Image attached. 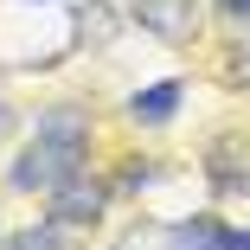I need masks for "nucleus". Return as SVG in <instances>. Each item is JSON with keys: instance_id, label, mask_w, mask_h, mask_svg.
<instances>
[{"instance_id": "1", "label": "nucleus", "mask_w": 250, "mask_h": 250, "mask_svg": "<svg viewBox=\"0 0 250 250\" xmlns=\"http://www.w3.org/2000/svg\"><path fill=\"white\" fill-rule=\"evenodd\" d=\"M83 167V147H52V141H32L26 154L13 161V192H58L64 180H77Z\"/></svg>"}, {"instance_id": "2", "label": "nucleus", "mask_w": 250, "mask_h": 250, "mask_svg": "<svg viewBox=\"0 0 250 250\" xmlns=\"http://www.w3.org/2000/svg\"><path fill=\"white\" fill-rule=\"evenodd\" d=\"M128 13L154 39H167V45H180V39L199 32V0H128Z\"/></svg>"}, {"instance_id": "3", "label": "nucleus", "mask_w": 250, "mask_h": 250, "mask_svg": "<svg viewBox=\"0 0 250 250\" xmlns=\"http://www.w3.org/2000/svg\"><path fill=\"white\" fill-rule=\"evenodd\" d=\"M103 186H96V180H64L58 192H52V225H96V218H103Z\"/></svg>"}, {"instance_id": "4", "label": "nucleus", "mask_w": 250, "mask_h": 250, "mask_svg": "<svg viewBox=\"0 0 250 250\" xmlns=\"http://www.w3.org/2000/svg\"><path fill=\"white\" fill-rule=\"evenodd\" d=\"M32 141H52V147H90V116L77 103H58V109H45L39 116V135Z\"/></svg>"}, {"instance_id": "5", "label": "nucleus", "mask_w": 250, "mask_h": 250, "mask_svg": "<svg viewBox=\"0 0 250 250\" xmlns=\"http://www.w3.org/2000/svg\"><path fill=\"white\" fill-rule=\"evenodd\" d=\"M173 109H180V83H173V77L154 83V90H135V96H128V116H135V122H167Z\"/></svg>"}, {"instance_id": "6", "label": "nucleus", "mask_w": 250, "mask_h": 250, "mask_svg": "<svg viewBox=\"0 0 250 250\" xmlns=\"http://www.w3.org/2000/svg\"><path fill=\"white\" fill-rule=\"evenodd\" d=\"M167 250H218V225L212 218H186V225H173Z\"/></svg>"}, {"instance_id": "7", "label": "nucleus", "mask_w": 250, "mask_h": 250, "mask_svg": "<svg viewBox=\"0 0 250 250\" xmlns=\"http://www.w3.org/2000/svg\"><path fill=\"white\" fill-rule=\"evenodd\" d=\"M13 250H58V225H45V231L32 225V231H20V244H13Z\"/></svg>"}, {"instance_id": "8", "label": "nucleus", "mask_w": 250, "mask_h": 250, "mask_svg": "<svg viewBox=\"0 0 250 250\" xmlns=\"http://www.w3.org/2000/svg\"><path fill=\"white\" fill-rule=\"evenodd\" d=\"M109 26H116L109 7H90V13H83V32H90V39H109Z\"/></svg>"}, {"instance_id": "9", "label": "nucleus", "mask_w": 250, "mask_h": 250, "mask_svg": "<svg viewBox=\"0 0 250 250\" xmlns=\"http://www.w3.org/2000/svg\"><path fill=\"white\" fill-rule=\"evenodd\" d=\"M231 83H250V45H237V52H231Z\"/></svg>"}, {"instance_id": "10", "label": "nucleus", "mask_w": 250, "mask_h": 250, "mask_svg": "<svg viewBox=\"0 0 250 250\" xmlns=\"http://www.w3.org/2000/svg\"><path fill=\"white\" fill-rule=\"evenodd\" d=\"M218 250H250V231H218Z\"/></svg>"}, {"instance_id": "11", "label": "nucleus", "mask_w": 250, "mask_h": 250, "mask_svg": "<svg viewBox=\"0 0 250 250\" xmlns=\"http://www.w3.org/2000/svg\"><path fill=\"white\" fill-rule=\"evenodd\" d=\"M218 7H225V13H250V0H218Z\"/></svg>"}]
</instances>
